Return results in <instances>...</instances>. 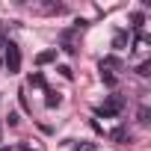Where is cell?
Listing matches in <instances>:
<instances>
[{"label":"cell","instance_id":"obj_1","mask_svg":"<svg viewBox=\"0 0 151 151\" xmlns=\"http://www.w3.org/2000/svg\"><path fill=\"white\" fill-rule=\"evenodd\" d=\"M3 65H6L9 74H18L21 71V47L15 42H6L3 45Z\"/></svg>","mask_w":151,"mask_h":151},{"label":"cell","instance_id":"obj_2","mask_svg":"<svg viewBox=\"0 0 151 151\" xmlns=\"http://www.w3.org/2000/svg\"><path fill=\"white\" fill-rule=\"evenodd\" d=\"M124 104H127V101H124L122 95H110V98L95 110V116H98V119H113V116H119V113L124 110Z\"/></svg>","mask_w":151,"mask_h":151},{"label":"cell","instance_id":"obj_3","mask_svg":"<svg viewBox=\"0 0 151 151\" xmlns=\"http://www.w3.org/2000/svg\"><path fill=\"white\" fill-rule=\"evenodd\" d=\"M98 68H101V74H116V71H122V59L116 53H110V56H104L98 62Z\"/></svg>","mask_w":151,"mask_h":151},{"label":"cell","instance_id":"obj_4","mask_svg":"<svg viewBox=\"0 0 151 151\" xmlns=\"http://www.w3.org/2000/svg\"><path fill=\"white\" fill-rule=\"evenodd\" d=\"M74 33H77L74 27L59 33V42H62V50H65V53H77V47H74Z\"/></svg>","mask_w":151,"mask_h":151},{"label":"cell","instance_id":"obj_5","mask_svg":"<svg viewBox=\"0 0 151 151\" xmlns=\"http://www.w3.org/2000/svg\"><path fill=\"white\" fill-rule=\"evenodd\" d=\"M56 59V47H50V50H42L39 56H36V62L39 65H47V62H53Z\"/></svg>","mask_w":151,"mask_h":151},{"label":"cell","instance_id":"obj_6","mask_svg":"<svg viewBox=\"0 0 151 151\" xmlns=\"http://www.w3.org/2000/svg\"><path fill=\"white\" fill-rule=\"evenodd\" d=\"M124 45H127V33L119 30V33L113 36V47H116V50H124Z\"/></svg>","mask_w":151,"mask_h":151},{"label":"cell","instance_id":"obj_7","mask_svg":"<svg viewBox=\"0 0 151 151\" xmlns=\"http://www.w3.org/2000/svg\"><path fill=\"white\" fill-rule=\"evenodd\" d=\"M110 139H113V142H130V133H127L124 127H116V130L110 133Z\"/></svg>","mask_w":151,"mask_h":151},{"label":"cell","instance_id":"obj_8","mask_svg":"<svg viewBox=\"0 0 151 151\" xmlns=\"http://www.w3.org/2000/svg\"><path fill=\"white\" fill-rule=\"evenodd\" d=\"M42 9H45L47 15H62V12H65V3H45Z\"/></svg>","mask_w":151,"mask_h":151},{"label":"cell","instance_id":"obj_9","mask_svg":"<svg viewBox=\"0 0 151 151\" xmlns=\"http://www.w3.org/2000/svg\"><path fill=\"white\" fill-rule=\"evenodd\" d=\"M45 95H47V98H45V107H56V104H59V92L45 89Z\"/></svg>","mask_w":151,"mask_h":151},{"label":"cell","instance_id":"obj_10","mask_svg":"<svg viewBox=\"0 0 151 151\" xmlns=\"http://www.w3.org/2000/svg\"><path fill=\"white\" fill-rule=\"evenodd\" d=\"M136 74H139V77H148V74H151V62H148V59L139 62V65H136Z\"/></svg>","mask_w":151,"mask_h":151},{"label":"cell","instance_id":"obj_11","mask_svg":"<svg viewBox=\"0 0 151 151\" xmlns=\"http://www.w3.org/2000/svg\"><path fill=\"white\" fill-rule=\"evenodd\" d=\"M148 116H151V110H148V107H139V113H136V119H139V124H148V122H151Z\"/></svg>","mask_w":151,"mask_h":151},{"label":"cell","instance_id":"obj_12","mask_svg":"<svg viewBox=\"0 0 151 151\" xmlns=\"http://www.w3.org/2000/svg\"><path fill=\"white\" fill-rule=\"evenodd\" d=\"M30 86H39V89H45V77L36 71V74H30Z\"/></svg>","mask_w":151,"mask_h":151},{"label":"cell","instance_id":"obj_13","mask_svg":"<svg viewBox=\"0 0 151 151\" xmlns=\"http://www.w3.org/2000/svg\"><path fill=\"white\" fill-rule=\"evenodd\" d=\"M74 148H77V151H98V145H95V142H77Z\"/></svg>","mask_w":151,"mask_h":151},{"label":"cell","instance_id":"obj_14","mask_svg":"<svg viewBox=\"0 0 151 151\" xmlns=\"http://www.w3.org/2000/svg\"><path fill=\"white\" fill-rule=\"evenodd\" d=\"M101 80H104L107 86H116V83H119V77H116V74H101Z\"/></svg>","mask_w":151,"mask_h":151},{"label":"cell","instance_id":"obj_15","mask_svg":"<svg viewBox=\"0 0 151 151\" xmlns=\"http://www.w3.org/2000/svg\"><path fill=\"white\" fill-rule=\"evenodd\" d=\"M56 71H59V74H62V77H68V80H71V68H68V65H59V68H56Z\"/></svg>","mask_w":151,"mask_h":151},{"label":"cell","instance_id":"obj_16","mask_svg":"<svg viewBox=\"0 0 151 151\" xmlns=\"http://www.w3.org/2000/svg\"><path fill=\"white\" fill-rule=\"evenodd\" d=\"M21 151H36V148H30V145H21Z\"/></svg>","mask_w":151,"mask_h":151},{"label":"cell","instance_id":"obj_17","mask_svg":"<svg viewBox=\"0 0 151 151\" xmlns=\"http://www.w3.org/2000/svg\"><path fill=\"white\" fill-rule=\"evenodd\" d=\"M3 45H6V39H3V33H0V47H3Z\"/></svg>","mask_w":151,"mask_h":151},{"label":"cell","instance_id":"obj_18","mask_svg":"<svg viewBox=\"0 0 151 151\" xmlns=\"http://www.w3.org/2000/svg\"><path fill=\"white\" fill-rule=\"evenodd\" d=\"M0 151H12V148H9V145H0Z\"/></svg>","mask_w":151,"mask_h":151},{"label":"cell","instance_id":"obj_19","mask_svg":"<svg viewBox=\"0 0 151 151\" xmlns=\"http://www.w3.org/2000/svg\"><path fill=\"white\" fill-rule=\"evenodd\" d=\"M0 68H3V59H0Z\"/></svg>","mask_w":151,"mask_h":151}]
</instances>
